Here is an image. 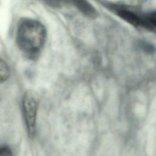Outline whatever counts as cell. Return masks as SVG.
Instances as JSON below:
<instances>
[{"label": "cell", "mask_w": 156, "mask_h": 156, "mask_svg": "<svg viewBox=\"0 0 156 156\" xmlns=\"http://www.w3.org/2000/svg\"><path fill=\"white\" fill-rule=\"evenodd\" d=\"M0 156H13L12 152L8 146H3L0 148Z\"/></svg>", "instance_id": "obj_6"}, {"label": "cell", "mask_w": 156, "mask_h": 156, "mask_svg": "<svg viewBox=\"0 0 156 156\" xmlns=\"http://www.w3.org/2000/svg\"><path fill=\"white\" fill-rule=\"evenodd\" d=\"M146 18L151 26L153 25L156 27V11L150 13L147 16H146Z\"/></svg>", "instance_id": "obj_7"}, {"label": "cell", "mask_w": 156, "mask_h": 156, "mask_svg": "<svg viewBox=\"0 0 156 156\" xmlns=\"http://www.w3.org/2000/svg\"><path fill=\"white\" fill-rule=\"evenodd\" d=\"M73 4L84 15L91 18H96L98 12L96 8L89 2L85 1H76L72 2Z\"/></svg>", "instance_id": "obj_4"}, {"label": "cell", "mask_w": 156, "mask_h": 156, "mask_svg": "<svg viewBox=\"0 0 156 156\" xmlns=\"http://www.w3.org/2000/svg\"><path fill=\"white\" fill-rule=\"evenodd\" d=\"M10 76L9 67L7 62L2 58L0 60V79L1 83H3L6 82Z\"/></svg>", "instance_id": "obj_5"}, {"label": "cell", "mask_w": 156, "mask_h": 156, "mask_svg": "<svg viewBox=\"0 0 156 156\" xmlns=\"http://www.w3.org/2000/svg\"><path fill=\"white\" fill-rule=\"evenodd\" d=\"M142 45H143V46H142L143 49L147 53L152 54V53L154 52L155 49H154L153 45L148 44V43H143Z\"/></svg>", "instance_id": "obj_8"}, {"label": "cell", "mask_w": 156, "mask_h": 156, "mask_svg": "<svg viewBox=\"0 0 156 156\" xmlns=\"http://www.w3.org/2000/svg\"><path fill=\"white\" fill-rule=\"evenodd\" d=\"M38 101L36 95L30 91L26 92L22 98V109L26 128L29 138H34L37 129Z\"/></svg>", "instance_id": "obj_3"}, {"label": "cell", "mask_w": 156, "mask_h": 156, "mask_svg": "<svg viewBox=\"0 0 156 156\" xmlns=\"http://www.w3.org/2000/svg\"><path fill=\"white\" fill-rule=\"evenodd\" d=\"M47 38V30L40 21L23 18L18 24L16 43L20 50L29 58L35 59L41 53Z\"/></svg>", "instance_id": "obj_1"}, {"label": "cell", "mask_w": 156, "mask_h": 156, "mask_svg": "<svg viewBox=\"0 0 156 156\" xmlns=\"http://www.w3.org/2000/svg\"><path fill=\"white\" fill-rule=\"evenodd\" d=\"M100 2L108 10L133 26L151 28V25L147 21L146 16L143 17L140 15L127 5L105 1Z\"/></svg>", "instance_id": "obj_2"}]
</instances>
